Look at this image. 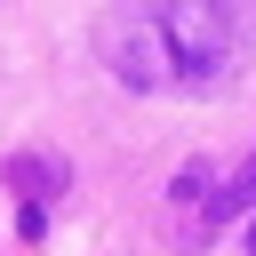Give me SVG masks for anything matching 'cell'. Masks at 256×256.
I'll return each instance as SVG.
<instances>
[{"instance_id":"cell-3","label":"cell","mask_w":256,"mask_h":256,"mask_svg":"<svg viewBox=\"0 0 256 256\" xmlns=\"http://www.w3.org/2000/svg\"><path fill=\"white\" fill-rule=\"evenodd\" d=\"M8 176H16L24 192H32V184H64V168H56L48 152H40V160H8Z\"/></svg>"},{"instance_id":"cell-4","label":"cell","mask_w":256,"mask_h":256,"mask_svg":"<svg viewBox=\"0 0 256 256\" xmlns=\"http://www.w3.org/2000/svg\"><path fill=\"white\" fill-rule=\"evenodd\" d=\"M224 208H256V152H248V168L224 184Z\"/></svg>"},{"instance_id":"cell-2","label":"cell","mask_w":256,"mask_h":256,"mask_svg":"<svg viewBox=\"0 0 256 256\" xmlns=\"http://www.w3.org/2000/svg\"><path fill=\"white\" fill-rule=\"evenodd\" d=\"M96 48H104V64H112L128 88H160V80H176L168 40H160V24H152V8H144V0L112 8V16L96 24Z\"/></svg>"},{"instance_id":"cell-5","label":"cell","mask_w":256,"mask_h":256,"mask_svg":"<svg viewBox=\"0 0 256 256\" xmlns=\"http://www.w3.org/2000/svg\"><path fill=\"white\" fill-rule=\"evenodd\" d=\"M248 256H256V224H248Z\"/></svg>"},{"instance_id":"cell-1","label":"cell","mask_w":256,"mask_h":256,"mask_svg":"<svg viewBox=\"0 0 256 256\" xmlns=\"http://www.w3.org/2000/svg\"><path fill=\"white\" fill-rule=\"evenodd\" d=\"M160 40H168V64L176 80L192 88H216L232 72V48H240V8L232 0H144Z\"/></svg>"}]
</instances>
